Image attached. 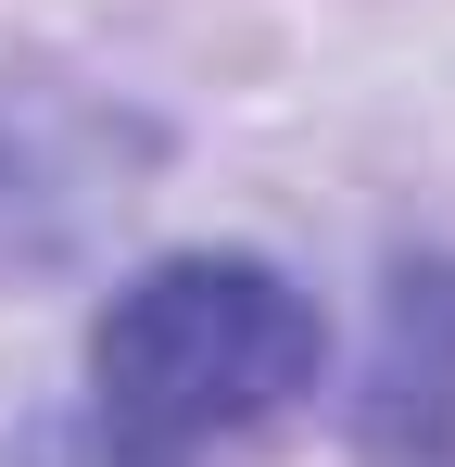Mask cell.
<instances>
[{"instance_id":"obj_1","label":"cell","mask_w":455,"mask_h":467,"mask_svg":"<svg viewBox=\"0 0 455 467\" xmlns=\"http://www.w3.org/2000/svg\"><path fill=\"white\" fill-rule=\"evenodd\" d=\"M89 379H101V430H127L140 455H177V442L279 417L316 379V304L253 253H164L89 328Z\"/></svg>"},{"instance_id":"obj_2","label":"cell","mask_w":455,"mask_h":467,"mask_svg":"<svg viewBox=\"0 0 455 467\" xmlns=\"http://www.w3.org/2000/svg\"><path fill=\"white\" fill-rule=\"evenodd\" d=\"M13 467H164V455H140L127 430H101V417H51V430H26L13 442Z\"/></svg>"}]
</instances>
